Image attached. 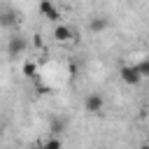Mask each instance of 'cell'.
Wrapping results in <instances>:
<instances>
[{
    "label": "cell",
    "instance_id": "obj_12",
    "mask_svg": "<svg viewBox=\"0 0 149 149\" xmlns=\"http://www.w3.org/2000/svg\"><path fill=\"white\" fill-rule=\"evenodd\" d=\"M140 149H149V147H147V144H140Z\"/></svg>",
    "mask_w": 149,
    "mask_h": 149
},
{
    "label": "cell",
    "instance_id": "obj_5",
    "mask_svg": "<svg viewBox=\"0 0 149 149\" xmlns=\"http://www.w3.org/2000/svg\"><path fill=\"white\" fill-rule=\"evenodd\" d=\"M40 12H42L47 19H51V21H56V19L61 16V12L56 9V5L49 2V0H42V2H40Z\"/></svg>",
    "mask_w": 149,
    "mask_h": 149
},
{
    "label": "cell",
    "instance_id": "obj_6",
    "mask_svg": "<svg viewBox=\"0 0 149 149\" xmlns=\"http://www.w3.org/2000/svg\"><path fill=\"white\" fill-rule=\"evenodd\" d=\"M107 26H109V21H107V19H102V16H98V19H91V21H88V30H91V33H102Z\"/></svg>",
    "mask_w": 149,
    "mask_h": 149
},
{
    "label": "cell",
    "instance_id": "obj_9",
    "mask_svg": "<svg viewBox=\"0 0 149 149\" xmlns=\"http://www.w3.org/2000/svg\"><path fill=\"white\" fill-rule=\"evenodd\" d=\"M63 144H61V140L58 137H51V140H47L44 144H40V149H61Z\"/></svg>",
    "mask_w": 149,
    "mask_h": 149
},
{
    "label": "cell",
    "instance_id": "obj_4",
    "mask_svg": "<svg viewBox=\"0 0 149 149\" xmlns=\"http://www.w3.org/2000/svg\"><path fill=\"white\" fill-rule=\"evenodd\" d=\"M54 37H56V42H70V40H77V33H74L70 26L58 23V26L54 28Z\"/></svg>",
    "mask_w": 149,
    "mask_h": 149
},
{
    "label": "cell",
    "instance_id": "obj_11",
    "mask_svg": "<svg viewBox=\"0 0 149 149\" xmlns=\"http://www.w3.org/2000/svg\"><path fill=\"white\" fill-rule=\"evenodd\" d=\"M61 128H63V121H54V123H51V130H54V133H61Z\"/></svg>",
    "mask_w": 149,
    "mask_h": 149
},
{
    "label": "cell",
    "instance_id": "obj_1",
    "mask_svg": "<svg viewBox=\"0 0 149 149\" xmlns=\"http://www.w3.org/2000/svg\"><path fill=\"white\" fill-rule=\"evenodd\" d=\"M102 107H105V98L100 93H88L84 98V109L88 114H98V112H102Z\"/></svg>",
    "mask_w": 149,
    "mask_h": 149
},
{
    "label": "cell",
    "instance_id": "obj_8",
    "mask_svg": "<svg viewBox=\"0 0 149 149\" xmlns=\"http://www.w3.org/2000/svg\"><path fill=\"white\" fill-rule=\"evenodd\" d=\"M135 68H137V72H140V77H142V79H144V77H149V58H142Z\"/></svg>",
    "mask_w": 149,
    "mask_h": 149
},
{
    "label": "cell",
    "instance_id": "obj_2",
    "mask_svg": "<svg viewBox=\"0 0 149 149\" xmlns=\"http://www.w3.org/2000/svg\"><path fill=\"white\" fill-rule=\"evenodd\" d=\"M119 77H121V81L128 84V86H135V84L142 81V77H140V72H137L135 65H123V68L119 70Z\"/></svg>",
    "mask_w": 149,
    "mask_h": 149
},
{
    "label": "cell",
    "instance_id": "obj_13",
    "mask_svg": "<svg viewBox=\"0 0 149 149\" xmlns=\"http://www.w3.org/2000/svg\"><path fill=\"white\" fill-rule=\"evenodd\" d=\"M30 149H40V147H30Z\"/></svg>",
    "mask_w": 149,
    "mask_h": 149
},
{
    "label": "cell",
    "instance_id": "obj_10",
    "mask_svg": "<svg viewBox=\"0 0 149 149\" xmlns=\"http://www.w3.org/2000/svg\"><path fill=\"white\" fill-rule=\"evenodd\" d=\"M35 72H37V65L35 63H26L23 65V74L26 77H35Z\"/></svg>",
    "mask_w": 149,
    "mask_h": 149
},
{
    "label": "cell",
    "instance_id": "obj_7",
    "mask_svg": "<svg viewBox=\"0 0 149 149\" xmlns=\"http://www.w3.org/2000/svg\"><path fill=\"white\" fill-rule=\"evenodd\" d=\"M16 23V14L14 12H2L0 14V26H14Z\"/></svg>",
    "mask_w": 149,
    "mask_h": 149
},
{
    "label": "cell",
    "instance_id": "obj_3",
    "mask_svg": "<svg viewBox=\"0 0 149 149\" xmlns=\"http://www.w3.org/2000/svg\"><path fill=\"white\" fill-rule=\"evenodd\" d=\"M23 51H26V37H21V35L9 37V42H7V54H9V56H21Z\"/></svg>",
    "mask_w": 149,
    "mask_h": 149
}]
</instances>
